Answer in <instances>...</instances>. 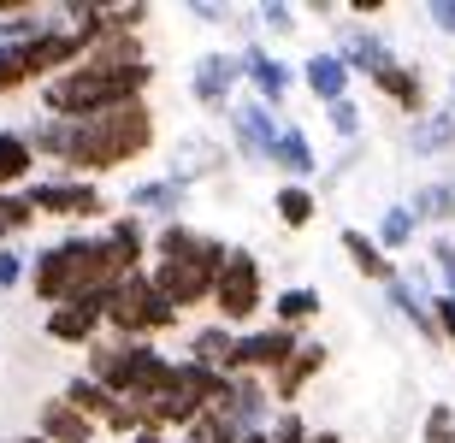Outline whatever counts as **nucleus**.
<instances>
[{
	"mask_svg": "<svg viewBox=\"0 0 455 443\" xmlns=\"http://www.w3.org/2000/svg\"><path fill=\"white\" fill-rule=\"evenodd\" d=\"M372 83L385 89L403 113H420V107H426V83H420V71H414V66H396V59H390V66L372 71Z\"/></svg>",
	"mask_w": 455,
	"mask_h": 443,
	"instance_id": "obj_17",
	"label": "nucleus"
},
{
	"mask_svg": "<svg viewBox=\"0 0 455 443\" xmlns=\"http://www.w3.org/2000/svg\"><path fill=\"white\" fill-rule=\"evenodd\" d=\"M243 77L254 83L260 107H267V101H284V95H290V66H284V59H272V53H243Z\"/></svg>",
	"mask_w": 455,
	"mask_h": 443,
	"instance_id": "obj_16",
	"label": "nucleus"
},
{
	"mask_svg": "<svg viewBox=\"0 0 455 443\" xmlns=\"http://www.w3.org/2000/svg\"><path fill=\"white\" fill-rule=\"evenodd\" d=\"M178 202H184V184H178V178H154V184L131 189V213H142V207H148V213H172Z\"/></svg>",
	"mask_w": 455,
	"mask_h": 443,
	"instance_id": "obj_26",
	"label": "nucleus"
},
{
	"mask_svg": "<svg viewBox=\"0 0 455 443\" xmlns=\"http://www.w3.org/2000/svg\"><path fill=\"white\" fill-rule=\"evenodd\" d=\"M426 443H455V408L450 402H432L426 408Z\"/></svg>",
	"mask_w": 455,
	"mask_h": 443,
	"instance_id": "obj_34",
	"label": "nucleus"
},
{
	"mask_svg": "<svg viewBox=\"0 0 455 443\" xmlns=\"http://www.w3.org/2000/svg\"><path fill=\"white\" fill-rule=\"evenodd\" d=\"M196 242H202V231H189V225H178V219H172L166 231L154 237V249H160V260H178V255H189Z\"/></svg>",
	"mask_w": 455,
	"mask_h": 443,
	"instance_id": "obj_31",
	"label": "nucleus"
},
{
	"mask_svg": "<svg viewBox=\"0 0 455 443\" xmlns=\"http://www.w3.org/2000/svg\"><path fill=\"white\" fill-rule=\"evenodd\" d=\"M307 443H343L338 431H307Z\"/></svg>",
	"mask_w": 455,
	"mask_h": 443,
	"instance_id": "obj_42",
	"label": "nucleus"
},
{
	"mask_svg": "<svg viewBox=\"0 0 455 443\" xmlns=\"http://www.w3.org/2000/svg\"><path fill=\"white\" fill-rule=\"evenodd\" d=\"M154 83L148 59H107V53H84L71 71L48 77L42 83V107L48 119H101V113H118V107H136Z\"/></svg>",
	"mask_w": 455,
	"mask_h": 443,
	"instance_id": "obj_2",
	"label": "nucleus"
},
{
	"mask_svg": "<svg viewBox=\"0 0 455 443\" xmlns=\"http://www.w3.org/2000/svg\"><path fill=\"white\" fill-rule=\"evenodd\" d=\"M260 24H267L272 36H290L296 30V12H290V6H260Z\"/></svg>",
	"mask_w": 455,
	"mask_h": 443,
	"instance_id": "obj_39",
	"label": "nucleus"
},
{
	"mask_svg": "<svg viewBox=\"0 0 455 443\" xmlns=\"http://www.w3.org/2000/svg\"><path fill=\"white\" fill-rule=\"evenodd\" d=\"M89 367H95V384L101 391H113L118 402H131V408H142L148 396H160V384L172 378V360L154 349V343H95V355H89Z\"/></svg>",
	"mask_w": 455,
	"mask_h": 443,
	"instance_id": "obj_4",
	"label": "nucleus"
},
{
	"mask_svg": "<svg viewBox=\"0 0 455 443\" xmlns=\"http://www.w3.org/2000/svg\"><path fill=\"white\" fill-rule=\"evenodd\" d=\"M231 131L236 142H243V154H254V160H272V142H278V131H272V113L260 101H236L231 107Z\"/></svg>",
	"mask_w": 455,
	"mask_h": 443,
	"instance_id": "obj_14",
	"label": "nucleus"
},
{
	"mask_svg": "<svg viewBox=\"0 0 455 443\" xmlns=\"http://www.w3.org/2000/svg\"><path fill=\"white\" fill-rule=\"evenodd\" d=\"M60 402H71V408L84 414V420H101V426H113V431H142V420H136V408L131 402H118L113 391H101L95 378H71L66 391H60Z\"/></svg>",
	"mask_w": 455,
	"mask_h": 443,
	"instance_id": "obj_10",
	"label": "nucleus"
},
{
	"mask_svg": "<svg viewBox=\"0 0 455 443\" xmlns=\"http://www.w3.org/2000/svg\"><path fill=\"white\" fill-rule=\"evenodd\" d=\"M107 296L113 290H95V296H77V302L48 307V337L53 343H89L107 325Z\"/></svg>",
	"mask_w": 455,
	"mask_h": 443,
	"instance_id": "obj_11",
	"label": "nucleus"
},
{
	"mask_svg": "<svg viewBox=\"0 0 455 443\" xmlns=\"http://www.w3.org/2000/svg\"><path fill=\"white\" fill-rule=\"evenodd\" d=\"M450 142H455V119H450V113L414 119V137H408V148H414V154H443Z\"/></svg>",
	"mask_w": 455,
	"mask_h": 443,
	"instance_id": "obj_27",
	"label": "nucleus"
},
{
	"mask_svg": "<svg viewBox=\"0 0 455 443\" xmlns=\"http://www.w3.org/2000/svg\"><path fill=\"white\" fill-rule=\"evenodd\" d=\"M296 343L302 331H284V325H272V331H243L231 349V367L225 378H260V373H278L290 355H296Z\"/></svg>",
	"mask_w": 455,
	"mask_h": 443,
	"instance_id": "obj_8",
	"label": "nucleus"
},
{
	"mask_svg": "<svg viewBox=\"0 0 455 443\" xmlns=\"http://www.w3.org/2000/svg\"><path fill=\"white\" fill-rule=\"evenodd\" d=\"M107 325H113L124 343H142L148 331H166V325H178V307L154 290L148 273H131V278H118L113 296H107Z\"/></svg>",
	"mask_w": 455,
	"mask_h": 443,
	"instance_id": "obj_5",
	"label": "nucleus"
},
{
	"mask_svg": "<svg viewBox=\"0 0 455 443\" xmlns=\"http://www.w3.org/2000/svg\"><path fill=\"white\" fill-rule=\"evenodd\" d=\"M220 266H225V242H220V237H202L189 255L160 260L154 290H160L172 307H178V313H184V307H196V302H207V296H213V278H220Z\"/></svg>",
	"mask_w": 455,
	"mask_h": 443,
	"instance_id": "obj_6",
	"label": "nucleus"
},
{
	"mask_svg": "<svg viewBox=\"0 0 455 443\" xmlns=\"http://www.w3.org/2000/svg\"><path fill=\"white\" fill-rule=\"evenodd\" d=\"M267 443H307V426L296 420V414H278L267 426Z\"/></svg>",
	"mask_w": 455,
	"mask_h": 443,
	"instance_id": "obj_35",
	"label": "nucleus"
},
{
	"mask_svg": "<svg viewBox=\"0 0 455 443\" xmlns=\"http://www.w3.org/2000/svg\"><path fill=\"white\" fill-rule=\"evenodd\" d=\"M30 154H53V160H66L77 178L84 171H107V166H124L136 154L154 148V113L142 101L136 107H118V113H101V119H48L36 124L30 137Z\"/></svg>",
	"mask_w": 455,
	"mask_h": 443,
	"instance_id": "obj_1",
	"label": "nucleus"
},
{
	"mask_svg": "<svg viewBox=\"0 0 455 443\" xmlns=\"http://www.w3.org/2000/svg\"><path fill=\"white\" fill-rule=\"evenodd\" d=\"M320 367H325V343L302 337V343H296V355H290L284 367L272 373V384H267V391H278L284 402H296V396H302V384H307L314 373H320Z\"/></svg>",
	"mask_w": 455,
	"mask_h": 443,
	"instance_id": "obj_15",
	"label": "nucleus"
},
{
	"mask_svg": "<svg viewBox=\"0 0 455 443\" xmlns=\"http://www.w3.org/2000/svg\"><path fill=\"white\" fill-rule=\"evenodd\" d=\"M385 290H390V302H396L408 320H414V331H420L426 343H443V337H438V320H432V307L414 296V284H408V278H396V284H385Z\"/></svg>",
	"mask_w": 455,
	"mask_h": 443,
	"instance_id": "obj_25",
	"label": "nucleus"
},
{
	"mask_svg": "<svg viewBox=\"0 0 455 443\" xmlns=\"http://www.w3.org/2000/svg\"><path fill=\"white\" fill-rule=\"evenodd\" d=\"M12 443H42V438H36V431H24V438H12Z\"/></svg>",
	"mask_w": 455,
	"mask_h": 443,
	"instance_id": "obj_44",
	"label": "nucleus"
},
{
	"mask_svg": "<svg viewBox=\"0 0 455 443\" xmlns=\"http://www.w3.org/2000/svg\"><path fill=\"white\" fill-rule=\"evenodd\" d=\"M24 273H30V266H24V255H18V249H0V290H18V284H24Z\"/></svg>",
	"mask_w": 455,
	"mask_h": 443,
	"instance_id": "obj_37",
	"label": "nucleus"
},
{
	"mask_svg": "<svg viewBox=\"0 0 455 443\" xmlns=\"http://www.w3.org/2000/svg\"><path fill=\"white\" fill-rule=\"evenodd\" d=\"M213 302H220V320L225 325H243L260 313L267 302V284H260V260L249 249H225V266L213 278Z\"/></svg>",
	"mask_w": 455,
	"mask_h": 443,
	"instance_id": "obj_7",
	"label": "nucleus"
},
{
	"mask_svg": "<svg viewBox=\"0 0 455 443\" xmlns=\"http://www.w3.org/2000/svg\"><path fill=\"white\" fill-rule=\"evenodd\" d=\"M432 320H438V337H443V343H455V302H450V296L432 307Z\"/></svg>",
	"mask_w": 455,
	"mask_h": 443,
	"instance_id": "obj_40",
	"label": "nucleus"
},
{
	"mask_svg": "<svg viewBox=\"0 0 455 443\" xmlns=\"http://www.w3.org/2000/svg\"><path fill=\"white\" fill-rule=\"evenodd\" d=\"M432 260H438V273H443V296L455 302V242H432Z\"/></svg>",
	"mask_w": 455,
	"mask_h": 443,
	"instance_id": "obj_38",
	"label": "nucleus"
},
{
	"mask_svg": "<svg viewBox=\"0 0 455 443\" xmlns=\"http://www.w3.org/2000/svg\"><path fill=\"white\" fill-rule=\"evenodd\" d=\"M30 166H36L30 142L18 137V131H0V189H18L30 178Z\"/></svg>",
	"mask_w": 455,
	"mask_h": 443,
	"instance_id": "obj_22",
	"label": "nucleus"
},
{
	"mask_svg": "<svg viewBox=\"0 0 455 443\" xmlns=\"http://www.w3.org/2000/svg\"><path fill=\"white\" fill-rule=\"evenodd\" d=\"M24 83H30V71H24L18 42H0V89H24Z\"/></svg>",
	"mask_w": 455,
	"mask_h": 443,
	"instance_id": "obj_33",
	"label": "nucleus"
},
{
	"mask_svg": "<svg viewBox=\"0 0 455 443\" xmlns=\"http://www.w3.org/2000/svg\"><path fill=\"white\" fill-rule=\"evenodd\" d=\"M343 249H349V260L372 278V284H396V266H390V255L367 237V231H355V225H349V231H343Z\"/></svg>",
	"mask_w": 455,
	"mask_h": 443,
	"instance_id": "obj_19",
	"label": "nucleus"
},
{
	"mask_svg": "<svg viewBox=\"0 0 455 443\" xmlns=\"http://www.w3.org/2000/svg\"><path fill=\"white\" fill-rule=\"evenodd\" d=\"M236 77H243V59H231V53H202L189 83H196V101H202L207 113H225V107H231Z\"/></svg>",
	"mask_w": 455,
	"mask_h": 443,
	"instance_id": "obj_12",
	"label": "nucleus"
},
{
	"mask_svg": "<svg viewBox=\"0 0 455 443\" xmlns=\"http://www.w3.org/2000/svg\"><path fill=\"white\" fill-rule=\"evenodd\" d=\"M379 249H408V242H414V213H408V207H390L385 219H379Z\"/></svg>",
	"mask_w": 455,
	"mask_h": 443,
	"instance_id": "obj_30",
	"label": "nucleus"
},
{
	"mask_svg": "<svg viewBox=\"0 0 455 443\" xmlns=\"http://www.w3.org/2000/svg\"><path fill=\"white\" fill-rule=\"evenodd\" d=\"M432 24L455 36V0H432Z\"/></svg>",
	"mask_w": 455,
	"mask_h": 443,
	"instance_id": "obj_41",
	"label": "nucleus"
},
{
	"mask_svg": "<svg viewBox=\"0 0 455 443\" xmlns=\"http://www.w3.org/2000/svg\"><path fill=\"white\" fill-rule=\"evenodd\" d=\"M36 438H42V443H95V420H84L71 402L53 396L48 408L36 414Z\"/></svg>",
	"mask_w": 455,
	"mask_h": 443,
	"instance_id": "obj_13",
	"label": "nucleus"
},
{
	"mask_svg": "<svg viewBox=\"0 0 455 443\" xmlns=\"http://www.w3.org/2000/svg\"><path fill=\"white\" fill-rule=\"evenodd\" d=\"M107 249L118 255V266H124V273H136V260H142V249H148V237H142V219H136V213L113 219V231H107Z\"/></svg>",
	"mask_w": 455,
	"mask_h": 443,
	"instance_id": "obj_23",
	"label": "nucleus"
},
{
	"mask_svg": "<svg viewBox=\"0 0 455 443\" xmlns=\"http://www.w3.org/2000/svg\"><path fill=\"white\" fill-rule=\"evenodd\" d=\"M30 219H36V213H30V202H24V195H6V189H0V242H6V237H18V231H24Z\"/></svg>",
	"mask_w": 455,
	"mask_h": 443,
	"instance_id": "obj_32",
	"label": "nucleus"
},
{
	"mask_svg": "<svg viewBox=\"0 0 455 443\" xmlns=\"http://www.w3.org/2000/svg\"><path fill=\"white\" fill-rule=\"evenodd\" d=\"M118 278H131V273L118 266L107 237H66V242H53V249H42V255L30 260V284L48 307L95 296V290H113Z\"/></svg>",
	"mask_w": 455,
	"mask_h": 443,
	"instance_id": "obj_3",
	"label": "nucleus"
},
{
	"mask_svg": "<svg viewBox=\"0 0 455 443\" xmlns=\"http://www.w3.org/2000/svg\"><path fill=\"white\" fill-rule=\"evenodd\" d=\"M272 207H278V219H284L290 231H302V225L320 213V202H314V189H307V184H284L278 195H272Z\"/></svg>",
	"mask_w": 455,
	"mask_h": 443,
	"instance_id": "obj_24",
	"label": "nucleus"
},
{
	"mask_svg": "<svg viewBox=\"0 0 455 443\" xmlns=\"http://www.w3.org/2000/svg\"><path fill=\"white\" fill-rule=\"evenodd\" d=\"M30 213H66V219H95L107 213V195L89 178H60V184H30L24 189Z\"/></svg>",
	"mask_w": 455,
	"mask_h": 443,
	"instance_id": "obj_9",
	"label": "nucleus"
},
{
	"mask_svg": "<svg viewBox=\"0 0 455 443\" xmlns=\"http://www.w3.org/2000/svg\"><path fill=\"white\" fill-rule=\"evenodd\" d=\"M307 89H314L325 107L343 101V95H349V66H343L338 53H314V59H307Z\"/></svg>",
	"mask_w": 455,
	"mask_h": 443,
	"instance_id": "obj_20",
	"label": "nucleus"
},
{
	"mask_svg": "<svg viewBox=\"0 0 455 443\" xmlns=\"http://www.w3.org/2000/svg\"><path fill=\"white\" fill-rule=\"evenodd\" d=\"M124 443H166L160 431H136V438H124Z\"/></svg>",
	"mask_w": 455,
	"mask_h": 443,
	"instance_id": "obj_43",
	"label": "nucleus"
},
{
	"mask_svg": "<svg viewBox=\"0 0 455 443\" xmlns=\"http://www.w3.org/2000/svg\"><path fill=\"white\" fill-rule=\"evenodd\" d=\"M314 313H320V290H284L272 302V320L284 325V331H296V325L314 320Z\"/></svg>",
	"mask_w": 455,
	"mask_h": 443,
	"instance_id": "obj_29",
	"label": "nucleus"
},
{
	"mask_svg": "<svg viewBox=\"0 0 455 443\" xmlns=\"http://www.w3.org/2000/svg\"><path fill=\"white\" fill-rule=\"evenodd\" d=\"M231 349H236V331H231V325H207V331H196V337H189V360H196V367H207V373H225V367H231Z\"/></svg>",
	"mask_w": 455,
	"mask_h": 443,
	"instance_id": "obj_18",
	"label": "nucleus"
},
{
	"mask_svg": "<svg viewBox=\"0 0 455 443\" xmlns=\"http://www.w3.org/2000/svg\"><path fill=\"white\" fill-rule=\"evenodd\" d=\"M408 213H414V225H420V219H455V184H426V189H414Z\"/></svg>",
	"mask_w": 455,
	"mask_h": 443,
	"instance_id": "obj_28",
	"label": "nucleus"
},
{
	"mask_svg": "<svg viewBox=\"0 0 455 443\" xmlns=\"http://www.w3.org/2000/svg\"><path fill=\"white\" fill-rule=\"evenodd\" d=\"M272 166H284L290 178H296V184H302L307 171L320 166V154L307 148V137H302V131H278V142H272Z\"/></svg>",
	"mask_w": 455,
	"mask_h": 443,
	"instance_id": "obj_21",
	"label": "nucleus"
},
{
	"mask_svg": "<svg viewBox=\"0 0 455 443\" xmlns=\"http://www.w3.org/2000/svg\"><path fill=\"white\" fill-rule=\"evenodd\" d=\"M325 113H331V124H338V137H361V113H355L349 95H343V101H331Z\"/></svg>",
	"mask_w": 455,
	"mask_h": 443,
	"instance_id": "obj_36",
	"label": "nucleus"
}]
</instances>
